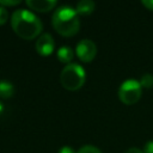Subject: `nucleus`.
Listing matches in <instances>:
<instances>
[{
    "label": "nucleus",
    "mask_w": 153,
    "mask_h": 153,
    "mask_svg": "<svg viewBox=\"0 0 153 153\" xmlns=\"http://www.w3.org/2000/svg\"><path fill=\"white\" fill-rule=\"evenodd\" d=\"M143 153H153V140L146 142L143 147Z\"/></svg>",
    "instance_id": "obj_15"
},
{
    "label": "nucleus",
    "mask_w": 153,
    "mask_h": 153,
    "mask_svg": "<svg viewBox=\"0 0 153 153\" xmlns=\"http://www.w3.org/2000/svg\"><path fill=\"white\" fill-rule=\"evenodd\" d=\"M14 94V86L7 80H0V97L11 98Z\"/></svg>",
    "instance_id": "obj_10"
},
{
    "label": "nucleus",
    "mask_w": 153,
    "mask_h": 153,
    "mask_svg": "<svg viewBox=\"0 0 153 153\" xmlns=\"http://www.w3.org/2000/svg\"><path fill=\"white\" fill-rule=\"evenodd\" d=\"M124 153H143V151H141V149H139L136 147H131V148H128Z\"/></svg>",
    "instance_id": "obj_18"
},
{
    "label": "nucleus",
    "mask_w": 153,
    "mask_h": 153,
    "mask_svg": "<svg viewBox=\"0 0 153 153\" xmlns=\"http://www.w3.org/2000/svg\"><path fill=\"white\" fill-rule=\"evenodd\" d=\"M59 153H76V152L69 146H63V147H61L59 149Z\"/></svg>",
    "instance_id": "obj_16"
},
{
    "label": "nucleus",
    "mask_w": 153,
    "mask_h": 153,
    "mask_svg": "<svg viewBox=\"0 0 153 153\" xmlns=\"http://www.w3.org/2000/svg\"><path fill=\"white\" fill-rule=\"evenodd\" d=\"M51 24L55 31L65 37L74 36L80 27L79 16L71 6H61L56 8L51 17Z\"/></svg>",
    "instance_id": "obj_2"
},
{
    "label": "nucleus",
    "mask_w": 153,
    "mask_h": 153,
    "mask_svg": "<svg viewBox=\"0 0 153 153\" xmlns=\"http://www.w3.org/2000/svg\"><path fill=\"white\" fill-rule=\"evenodd\" d=\"M97 55V47L91 39H81L76 44V56L82 62H91Z\"/></svg>",
    "instance_id": "obj_5"
},
{
    "label": "nucleus",
    "mask_w": 153,
    "mask_h": 153,
    "mask_svg": "<svg viewBox=\"0 0 153 153\" xmlns=\"http://www.w3.org/2000/svg\"><path fill=\"white\" fill-rule=\"evenodd\" d=\"M4 111V104L0 102V115H1V112Z\"/></svg>",
    "instance_id": "obj_19"
},
{
    "label": "nucleus",
    "mask_w": 153,
    "mask_h": 153,
    "mask_svg": "<svg viewBox=\"0 0 153 153\" xmlns=\"http://www.w3.org/2000/svg\"><path fill=\"white\" fill-rule=\"evenodd\" d=\"M141 87L145 88H152L153 87V75L151 73H145L140 79Z\"/></svg>",
    "instance_id": "obj_11"
},
{
    "label": "nucleus",
    "mask_w": 153,
    "mask_h": 153,
    "mask_svg": "<svg viewBox=\"0 0 153 153\" xmlns=\"http://www.w3.org/2000/svg\"><path fill=\"white\" fill-rule=\"evenodd\" d=\"M142 5H143L147 10L153 11V0H142Z\"/></svg>",
    "instance_id": "obj_17"
},
{
    "label": "nucleus",
    "mask_w": 153,
    "mask_h": 153,
    "mask_svg": "<svg viewBox=\"0 0 153 153\" xmlns=\"http://www.w3.org/2000/svg\"><path fill=\"white\" fill-rule=\"evenodd\" d=\"M57 59H59V61L60 62H63V63H71V61H72V59H73V56H74V53H73V50H72V48L71 47H68V45H63V47H61L59 50H57Z\"/></svg>",
    "instance_id": "obj_9"
},
{
    "label": "nucleus",
    "mask_w": 153,
    "mask_h": 153,
    "mask_svg": "<svg viewBox=\"0 0 153 153\" xmlns=\"http://www.w3.org/2000/svg\"><path fill=\"white\" fill-rule=\"evenodd\" d=\"M25 4L33 11L37 12H49L55 8L57 1L56 0H26Z\"/></svg>",
    "instance_id": "obj_7"
},
{
    "label": "nucleus",
    "mask_w": 153,
    "mask_h": 153,
    "mask_svg": "<svg viewBox=\"0 0 153 153\" xmlns=\"http://www.w3.org/2000/svg\"><path fill=\"white\" fill-rule=\"evenodd\" d=\"M11 26L12 30L23 39H33L42 33V22L41 19L32 12L27 10H16L11 17Z\"/></svg>",
    "instance_id": "obj_1"
},
{
    "label": "nucleus",
    "mask_w": 153,
    "mask_h": 153,
    "mask_svg": "<svg viewBox=\"0 0 153 153\" xmlns=\"http://www.w3.org/2000/svg\"><path fill=\"white\" fill-rule=\"evenodd\" d=\"M141 85L140 81L134 80V79H129L122 82V85L118 88V98L120 100L126 104V105H133L135 103L139 102V99L141 98Z\"/></svg>",
    "instance_id": "obj_4"
},
{
    "label": "nucleus",
    "mask_w": 153,
    "mask_h": 153,
    "mask_svg": "<svg viewBox=\"0 0 153 153\" xmlns=\"http://www.w3.org/2000/svg\"><path fill=\"white\" fill-rule=\"evenodd\" d=\"M55 48V42L50 33L44 32L42 33L38 39L36 41V50L41 56H48L54 51Z\"/></svg>",
    "instance_id": "obj_6"
},
{
    "label": "nucleus",
    "mask_w": 153,
    "mask_h": 153,
    "mask_svg": "<svg viewBox=\"0 0 153 153\" xmlns=\"http://www.w3.org/2000/svg\"><path fill=\"white\" fill-rule=\"evenodd\" d=\"M7 18H8V13H7L6 8L4 6H0V26L6 23Z\"/></svg>",
    "instance_id": "obj_13"
},
{
    "label": "nucleus",
    "mask_w": 153,
    "mask_h": 153,
    "mask_svg": "<svg viewBox=\"0 0 153 153\" xmlns=\"http://www.w3.org/2000/svg\"><path fill=\"white\" fill-rule=\"evenodd\" d=\"M94 2L92 0H81L76 4V13L78 16H88L94 11Z\"/></svg>",
    "instance_id": "obj_8"
},
{
    "label": "nucleus",
    "mask_w": 153,
    "mask_h": 153,
    "mask_svg": "<svg viewBox=\"0 0 153 153\" xmlns=\"http://www.w3.org/2000/svg\"><path fill=\"white\" fill-rule=\"evenodd\" d=\"M76 153H102V152H100L99 148H97V147H94L92 145H85Z\"/></svg>",
    "instance_id": "obj_12"
},
{
    "label": "nucleus",
    "mask_w": 153,
    "mask_h": 153,
    "mask_svg": "<svg viewBox=\"0 0 153 153\" xmlns=\"http://www.w3.org/2000/svg\"><path fill=\"white\" fill-rule=\"evenodd\" d=\"M86 73L85 69L78 63H68L60 74V81L63 88L68 91H76L85 84Z\"/></svg>",
    "instance_id": "obj_3"
},
{
    "label": "nucleus",
    "mask_w": 153,
    "mask_h": 153,
    "mask_svg": "<svg viewBox=\"0 0 153 153\" xmlns=\"http://www.w3.org/2000/svg\"><path fill=\"white\" fill-rule=\"evenodd\" d=\"M22 1L20 0H0V6H14V5H18L20 4Z\"/></svg>",
    "instance_id": "obj_14"
}]
</instances>
